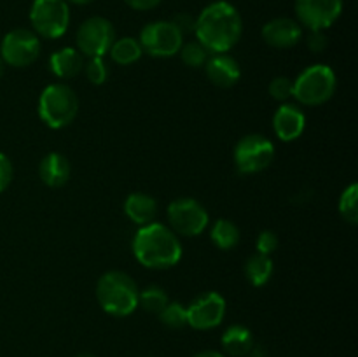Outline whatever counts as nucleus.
Wrapping results in <instances>:
<instances>
[{"mask_svg":"<svg viewBox=\"0 0 358 357\" xmlns=\"http://www.w3.org/2000/svg\"><path fill=\"white\" fill-rule=\"evenodd\" d=\"M243 34V21L233 4L217 0L206 6L196 16V41L210 52H229L240 42Z\"/></svg>","mask_w":358,"mask_h":357,"instance_id":"1","label":"nucleus"},{"mask_svg":"<svg viewBox=\"0 0 358 357\" xmlns=\"http://www.w3.org/2000/svg\"><path fill=\"white\" fill-rule=\"evenodd\" d=\"M133 254L136 261L149 270H168L182 259L180 238L161 223L138 227L133 238Z\"/></svg>","mask_w":358,"mask_h":357,"instance_id":"2","label":"nucleus"},{"mask_svg":"<svg viewBox=\"0 0 358 357\" xmlns=\"http://www.w3.org/2000/svg\"><path fill=\"white\" fill-rule=\"evenodd\" d=\"M138 286L124 272L112 270L96 282V300L101 310L114 317H128L138 308Z\"/></svg>","mask_w":358,"mask_h":357,"instance_id":"3","label":"nucleus"},{"mask_svg":"<svg viewBox=\"0 0 358 357\" xmlns=\"http://www.w3.org/2000/svg\"><path fill=\"white\" fill-rule=\"evenodd\" d=\"M38 118L48 128L62 130L72 125L79 114V98L65 83L49 84L38 97Z\"/></svg>","mask_w":358,"mask_h":357,"instance_id":"4","label":"nucleus"},{"mask_svg":"<svg viewBox=\"0 0 358 357\" xmlns=\"http://www.w3.org/2000/svg\"><path fill=\"white\" fill-rule=\"evenodd\" d=\"M292 98H296L297 104L306 105V107H318V105L327 104L334 97L338 77L329 65L315 63V65L306 66L292 80Z\"/></svg>","mask_w":358,"mask_h":357,"instance_id":"5","label":"nucleus"},{"mask_svg":"<svg viewBox=\"0 0 358 357\" xmlns=\"http://www.w3.org/2000/svg\"><path fill=\"white\" fill-rule=\"evenodd\" d=\"M31 30L44 38H59L70 24L66 0H34L30 7Z\"/></svg>","mask_w":358,"mask_h":357,"instance_id":"6","label":"nucleus"},{"mask_svg":"<svg viewBox=\"0 0 358 357\" xmlns=\"http://www.w3.org/2000/svg\"><path fill=\"white\" fill-rule=\"evenodd\" d=\"M168 227L177 237H198L208 227V210L194 198H177L166 209Z\"/></svg>","mask_w":358,"mask_h":357,"instance_id":"7","label":"nucleus"},{"mask_svg":"<svg viewBox=\"0 0 358 357\" xmlns=\"http://www.w3.org/2000/svg\"><path fill=\"white\" fill-rule=\"evenodd\" d=\"M234 164L243 175H254L266 170L275 160V144L264 135L250 133L238 140L234 147Z\"/></svg>","mask_w":358,"mask_h":357,"instance_id":"8","label":"nucleus"},{"mask_svg":"<svg viewBox=\"0 0 358 357\" xmlns=\"http://www.w3.org/2000/svg\"><path fill=\"white\" fill-rule=\"evenodd\" d=\"M142 51L152 58H171L180 51L184 44V34L173 24V21H152L142 28L138 37Z\"/></svg>","mask_w":358,"mask_h":357,"instance_id":"9","label":"nucleus"},{"mask_svg":"<svg viewBox=\"0 0 358 357\" xmlns=\"http://www.w3.org/2000/svg\"><path fill=\"white\" fill-rule=\"evenodd\" d=\"M115 28L107 18L91 16L77 30V49L84 58H103L115 41Z\"/></svg>","mask_w":358,"mask_h":357,"instance_id":"10","label":"nucleus"},{"mask_svg":"<svg viewBox=\"0 0 358 357\" xmlns=\"http://www.w3.org/2000/svg\"><path fill=\"white\" fill-rule=\"evenodd\" d=\"M41 56V38L34 30L16 28L3 35L0 42V58L6 65L24 69L37 62Z\"/></svg>","mask_w":358,"mask_h":357,"instance_id":"11","label":"nucleus"},{"mask_svg":"<svg viewBox=\"0 0 358 357\" xmlns=\"http://www.w3.org/2000/svg\"><path fill=\"white\" fill-rule=\"evenodd\" d=\"M185 308H187V326L196 331L215 329L217 326L222 324L227 312L226 300L215 290L198 294Z\"/></svg>","mask_w":358,"mask_h":357,"instance_id":"12","label":"nucleus"},{"mask_svg":"<svg viewBox=\"0 0 358 357\" xmlns=\"http://www.w3.org/2000/svg\"><path fill=\"white\" fill-rule=\"evenodd\" d=\"M297 23L308 30H327L343 13V0H296Z\"/></svg>","mask_w":358,"mask_h":357,"instance_id":"13","label":"nucleus"},{"mask_svg":"<svg viewBox=\"0 0 358 357\" xmlns=\"http://www.w3.org/2000/svg\"><path fill=\"white\" fill-rule=\"evenodd\" d=\"M304 128H306V115L299 105L285 102L276 108L273 115V130L282 142L297 140L304 133Z\"/></svg>","mask_w":358,"mask_h":357,"instance_id":"14","label":"nucleus"},{"mask_svg":"<svg viewBox=\"0 0 358 357\" xmlns=\"http://www.w3.org/2000/svg\"><path fill=\"white\" fill-rule=\"evenodd\" d=\"M262 38L275 49H290L303 38V27L292 18H275L262 27Z\"/></svg>","mask_w":358,"mask_h":357,"instance_id":"15","label":"nucleus"},{"mask_svg":"<svg viewBox=\"0 0 358 357\" xmlns=\"http://www.w3.org/2000/svg\"><path fill=\"white\" fill-rule=\"evenodd\" d=\"M205 72L210 83L215 84L217 88H222V90L236 86L241 77L240 63L227 52L210 55L205 63Z\"/></svg>","mask_w":358,"mask_h":357,"instance_id":"16","label":"nucleus"},{"mask_svg":"<svg viewBox=\"0 0 358 357\" xmlns=\"http://www.w3.org/2000/svg\"><path fill=\"white\" fill-rule=\"evenodd\" d=\"M72 167L69 158L59 153H49L38 163V177L48 188H63L70 181Z\"/></svg>","mask_w":358,"mask_h":357,"instance_id":"17","label":"nucleus"},{"mask_svg":"<svg viewBox=\"0 0 358 357\" xmlns=\"http://www.w3.org/2000/svg\"><path fill=\"white\" fill-rule=\"evenodd\" d=\"M124 214L138 227L156 223L157 202L147 192H131L124 200Z\"/></svg>","mask_w":358,"mask_h":357,"instance_id":"18","label":"nucleus"},{"mask_svg":"<svg viewBox=\"0 0 358 357\" xmlns=\"http://www.w3.org/2000/svg\"><path fill=\"white\" fill-rule=\"evenodd\" d=\"M84 56L77 48H62L49 58V69L58 79H73L83 72Z\"/></svg>","mask_w":358,"mask_h":357,"instance_id":"19","label":"nucleus"},{"mask_svg":"<svg viewBox=\"0 0 358 357\" xmlns=\"http://www.w3.org/2000/svg\"><path fill=\"white\" fill-rule=\"evenodd\" d=\"M222 349L231 357H245L254 350V335L241 324L229 326L222 335Z\"/></svg>","mask_w":358,"mask_h":357,"instance_id":"20","label":"nucleus"},{"mask_svg":"<svg viewBox=\"0 0 358 357\" xmlns=\"http://www.w3.org/2000/svg\"><path fill=\"white\" fill-rule=\"evenodd\" d=\"M273 272H275V265H273L271 255L259 254V252L250 255L245 265V276L254 287L266 286L271 280Z\"/></svg>","mask_w":358,"mask_h":357,"instance_id":"21","label":"nucleus"},{"mask_svg":"<svg viewBox=\"0 0 358 357\" xmlns=\"http://www.w3.org/2000/svg\"><path fill=\"white\" fill-rule=\"evenodd\" d=\"M210 240L220 251H231L238 247L241 240L240 227L229 219H217L210 230Z\"/></svg>","mask_w":358,"mask_h":357,"instance_id":"22","label":"nucleus"},{"mask_svg":"<svg viewBox=\"0 0 358 357\" xmlns=\"http://www.w3.org/2000/svg\"><path fill=\"white\" fill-rule=\"evenodd\" d=\"M108 55H110V59L114 63H117V65H122V66H128L138 62V59L142 58L143 51L138 38L121 37V38H115L112 48L108 49Z\"/></svg>","mask_w":358,"mask_h":357,"instance_id":"23","label":"nucleus"},{"mask_svg":"<svg viewBox=\"0 0 358 357\" xmlns=\"http://www.w3.org/2000/svg\"><path fill=\"white\" fill-rule=\"evenodd\" d=\"M170 298H168L166 290L159 286H149L138 293V307L149 314H159L164 307L168 304Z\"/></svg>","mask_w":358,"mask_h":357,"instance_id":"24","label":"nucleus"},{"mask_svg":"<svg viewBox=\"0 0 358 357\" xmlns=\"http://www.w3.org/2000/svg\"><path fill=\"white\" fill-rule=\"evenodd\" d=\"M161 324L166 326L168 329H182L187 326V308L177 301H168L166 307L157 314Z\"/></svg>","mask_w":358,"mask_h":357,"instance_id":"25","label":"nucleus"},{"mask_svg":"<svg viewBox=\"0 0 358 357\" xmlns=\"http://www.w3.org/2000/svg\"><path fill=\"white\" fill-rule=\"evenodd\" d=\"M357 202H358V186L353 182V184H350L348 188L341 192V196H339V203H338L339 214H341V217L348 224H357L358 220Z\"/></svg>","mask_w":358,"mask_h":357,"instance_id":"26","label":"nucleus"},{"mask_svg":"<svg viewBox=\"0 0 358 357\" xmlns=\"http://www.w3.org/2000/svg\"><path fill=\"white\" fill-rule=\"evenodd\" d=\"M178 55H180L182 63L185 66H189V69H201V66H205L210 52L198 41H191L182 44Z\"/></svg>","mask_w":358,"mask_h":357,"instance_id":"27","label":"nucleus"},{"mask_svg":"<svg viewBox=\"0 0 358 357\" xmlns=\"http://www.w3.org/2000/svg\"><path fill=\"white\" fill-rule=\"evenodd\" d=\"M83 72L91 84L100 86V84H103L108 79L110 70H108L107 62L103 58H86L84 59Z\"/></svg>","mask_w":358,"mask_h":357,"instance_id":"28","label":"nucleus"},{"mask_svg":"<svg viewBox=\"0 0 358 357\" xmlns=\"http://www.w3.org/2000/svg\"><path fill=\"white\" fill-rule=\"evenodd\" d=\"M292 90H294V84L292 79L285 76H278L275 79H271L268 86V93L273 100L280 102V104H285L292 98Z\"/></svg>","mask_w":358,"mask_h":357,"instance_id":"29","label":"nucleus"},{"mask_svg":"<svg viewBox=\"0 0 358 357\" xmlns=\"http://www.w3.org/2000/svg\"><path fill=\"white\" fill-rule=\"evenodd\" d=\"M278 234L271 230H264L257 234V240H255V248H257L259 254L271 255L273 252L278 248Z\"/></svg>","mask_w":358,"mask_h":357,"instance_id":"30","label":"nucleus"},{"mask_svg":"<svg viewBox=\"0 0 358 357\" xmlns=\"http://www.w3.org/2000/svg\"><path fill=\"white\" fill-rule=\"evenodd\" d=\"M306 46L315 55L324 52L329 46V38L325 35V30H310V34L306 37Z\"/></svg>","mask_w":358,"mask_h":357,"instance_id":"31","label":"nucleus"},{"mask_svg":"<svg viewBox=\"0 0 358 357\" xmlns=\"http://www.w3.org/2000/svg\"><path fill=\"white\" fill-rule=\"evenodd\" d=\"M14 177V168L9 158L3 153H0V192L6 191L10 186Z\"/></svg>","mask_w":358,"mask_h":357,"instance_id":"32","label":"nucleus"},{"mask_svg":"<svg viewBox=\"0 0 358 357\" xmlns=\"http://www.w3.org/2000/svg\"><path fill=\"white\" fill-rule=\"evenodd\" d=\"M173 24L182 31V34H189V31H194V24H196V18L191 16L189 13H178L173 16Z\"/></svg>","mask_w":358,"mask_h":357,"instance_id":"33","label":"nucleus"},{"mask_svg":"<svg viewBox=\"0 0 358 357\" xmlns=\"http://www.w3.org/2000/svg\"><path fill=\"white\" fill-rule=\"evenodd\" d=\"M128 4V7L135 10H150V9H156L163 0H124Z\"/></svg>","mask_w":358,"mask_h":357,"instance_id":"34","label":"nucleus"},{"mask_svg":"<svg viewBox=\"0 0 358 357\" xmlns=\"http://www.w3.org/2000/svg\"><path fill=\"white\" fill-rule=\"evenodd\" d=\"M194 357H226L224 354L217 352V350H205V352H199L196 354Z\"/></svg>","mask_w":358,"mask_h":357,"instance_id":"35","label":"nucleus"},{"mask_svg":"<svg viewBox=\"0 0 358 357\" xmlns=\"http://www.w3.org/2000/svg\"><path fill=\"white\" fill-rule=\"evenodd\" d=\"M93 0H66V4H73V6H87Z\"/></svg>","mask_w":358,"mask_h":357,"instance_id":"36","label":"nucleus"},{"mask_svg":"<svg viewBox=\"0 0 358 357\" xmlns=\"http://www.w3.org/2000/svg\"><path fill=\"white\" fill-rule=\"evenodd\" d=\"M6 66H7V65L2 62V58H0V79H2L3 74H6Z\"/></svg>","mask_w":358,"mask_h":357,"instance_id":"37","label":"nucleus"},{"mask_svg":"<svg viewBox=\"0 0 358 357\" xmlns=\"http://www.w3.org/2000/svg\"><path fill=\"white\" fill-rule=\"evenodd\" d=\"M76 357H94L93 354H87V352H84V354H79V356H76Z\"/></svg>","mask_w":358,"mask_h":357,"instance_id":"38","label":"nucleus"}]
</instances>
